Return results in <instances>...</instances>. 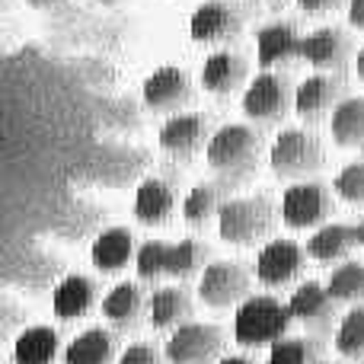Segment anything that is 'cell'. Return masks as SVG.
Here are the masks:
<instances>
[{"instance_id": "8992f818", "label": "cell", "mask_w": 364, "mask_h": 364, "mask_svg": "<svg viewBox=\"0 0 364 364\" xmlns=\"http://www.w3.org/2000/svg\"><path fill=\"white\" fill-rule=\"evenodd\" d=\"M224 348V333L211 323H186L173 329L166 339V361L170 364H218Z\"/></svg>"}, {"instance_id": "1f68e13d", "label": "cell", "mask_w": 364, "mask_h": 364, "mask_svg": "<svg viewBox=\"0 0 364 364\" xmlns=\"http://www.w3.org/2000/svg\"><path fill=\"white\" fill-rule=\"evenodd\" d=\"M320 352L316 339H282L272 346L265 364H320Z\"/></svg>"}, {"instance_id": "836d02e7", "label": "cell", "mask_w": 364, "mask_h": 364, "mask_svg": "<svg viewBox=\"0 0 364 364\" xmlns=\"http://www.w3.org/2000/svg\"><path fill=\"white\" fill-rule=\"evenodd\" d=\"M333 188L346 205H364V154L336 173Z\"/></svg>"}, {"instance_id": "ffe728a7", "label": "cell", "mask_w": 364, "mask_h": 364, "mask_svg": "<svg viewBox=\"0 0 364 364\" xmlns=\"http://www.w3.org/2000/svg\"><path fill=\"white\" fill-rule=\"evenodd\" d=\"M96 304V282L87 275H64L51 288V310L61 320H80Z\"/></svg>"}, {"instance_id": "f1b7e54d", "label": "cell", "mask_w": 364, "mask_h": 364, "mask_svg": "<svg viewBox=\"0 0 364 364\" xmlns=\"http://www.w3.org/2000/svg\"><path fill=\"white\" fill-rule=\"evenodd\" d=\"M208 256H211V250H208V243H201V240H179V243H170V262H166V275L179 278V282H186V278H192L195 272L208 269Z\"/></svg>"}, {"instance_id": "7402d4cb", "label": "cell", "mask_w": 364, "mask_h": 364, "mask_svg": "<svg viewBox=\"0 0 364 364\" xmlns=\"http://www.w3.org/2000/svg\"><path fill=\"white\" fill-rule=\"evenodd\" d=\"M61 336L51 326H26L13 339V364H55Z\"/></svg>"}, {"instance_id": "44dd1931", "label": "cell", "mask_w": 364, "mask_h": 364, "mask_svg": "<svg viewBox=\"0 0 364 364\" xmlns=\"http://www.w3.org/2000/svg\"><path fill=\"white\" fill-rule=\"evenodd\" d=\"M55 278H58V262L51 256H45V252L26 250L23 256L6 259V282L19 284L26 291H45Z\"/></svg>"}, {"instance_id": "484cf974", "label": "cell", "mask_w": 364, "mask_h": 364, "mask_svg": "<svg viewBox=\"0 0 364 364\" xmlns=\"http://www.w3.org/2000/svg\"><path fill=\"white\" fill-rule=\"evenodd\" d=\"M192 316V301L182 288H160L147 301V320L154 329H179Z\"/></svg>"}, {"instance_id": "277c9868", "label": "cell", "mask_w": 364, "mask_h": 364, "mask_svg": "<svg viewBox=\"0 0 364 364\" xmlns=\"http://www.w3.org/2000/svg\"><path fill=\"white\" fill-rule=\"evenodd\" d=\"M269 166L278 179L304 182L323 166V144L304 128H284L269 147Z\"/></svg>"}, {"instance_id": "603a6c76", "label": "cell", "mask_w": 364, "mask_h": 364, "mask_svg": "<svg viewBox=\"0 0 364 364\" xmlns=\"http://www.w3.org/2000/svg\"><path fill=\"white\" fill-rule=\"evenodd\" d=\"M358 246V230L352 224H323L307 240V256L316 262H339Z\"/></svg>"}, {"instance_id": "5b68a950", "label": "cell", "mask_w": 364, "mask_h": 364, "mask_svg": "<svg viewBox=\"0 0 364 364\" xmlns=\"http://www.w3.org/2000/svg\"><path fill=\"white\" fill-rule=\"evenodd\" d=\"M282 224H288L291 230H310V227H323L333 214V195L326 192V186L320 182H291L282 192Z\"/></svg>"}, {"instance_id": "60d3db41", "label": "cell", "mask_w": 364, "mask_h": 364, "mask_svg": "<svg viewBox=\"0 0 364 364\" xmlns=\"http://www.w3.org/2000/svg\"><path fill=\"white\" fill-rule=\"evenodd\" d=\"M355 230H358V246H364V218L355 224Z\"/></svg>"}, {"instance_id": "d6a6232c", "label": "cell", "mask_w": 364, "mask_h": 364, "mask_svg": "<svg viewBox=\"0 0 364 364\" xmlns=\"http://www.w3.org/2000/svg\"><path fill=\"white\" fill-rule=\"evenodd\" d=\"M166 262H170V243H164V240H147V243L138 246L134 269H138L141 282H157V278H164Z\"/></svg>"}, {"instance_id": "e0dca14e", "label": "cell", "mask_w": 364, "mask_h": 364, "mask_svg": "<svg viewBox=\"0 0 364 364\" xmlns=\"http://www.w3.org/2000/svg\"><path fill=\"white\" fill-rule=\"evenodd\" d=\"M288 310L297 323L310 329H323L333 323L336 316V297L326 291V284L320 282H304L294 288V294L288 297Z\"/></svg>"}, {"instance_id": "f35d334b", "label": "cell", "mask_w": 364, "mask_h": 364, "mask_svg": "<svg viewBox=\"0 0 364 364\" xmlns=\"http://www.w3.org/2000/svg\"><path fill=\"white\" fill-rule=\"evenodd\" d=\"M355 70H358V80L364 83V45L358 48V55H355Z\"/></svg>"}, {"instance_id": "d4e9b609", "label": "cell", "mask_w": 364, "mask_h": 364, "mask_svg": "<svg viewBox=\"0 0 364 364\" xmlns=\"http://www.w3.org/2000/svg\"><path fill=\"white\" fill-rule=\"evenodd\" d=\"M147 310L144 294L134 282H122L102 297V316L119 329H134L141 320V314Z\"/></svg>"}, {"instance_id": "30bf717a", "label": "cell", "mask_w": 364, "mask_h": 364, "mask_svg": "<svg viewBox=\"0 0 364 364\" xmlns=\"http://www.w3.org/2000/svg\"><path fill=\"white\" fill-rule=\"evenodd\" d=\"M211 141V125L198 112H176L160 128V147L173 160H192Z\"/></svg>"}, {"instance_id": "3957f363", "label": "cell", "mask_w": 364, "mask_h": 364, "mask_svg": "<svg viewBox=\"0 0 364 364\" xmlns=\"http://www.w3.org/2000/svg\"><path fill=\"white\" fill-rule=\"evenodd\" d=\"M275 224V208L265 195H250V198H230L224 201L218 214V233L224 243L250 246L262 240Z\"/></svg>"}, {"instance_id": "ab89813d", "label": "cell", "mask_w": 364, "mask_h": 364, "mask_svg": "<svg viewBox=\"0 0 364 364\" xmlns=\"http://www.w3.org/2000/svg\"><path fill=\"white\" fill-rule=\"evenodd\" d=\"M218 364H252V361L243 358V355H227V358H220Z\"/></svg>"}, {"instance_id": "2e32d148", "label": "cell", "mask_w": 364, "mask_h": 364, "mask_svg": "<svg viewBox=\"0 0 364 364\" xmlns=\"http://www.w3.org/2000/svg\"><path fill=\"white\" fill-rule=\"evenodd\" d=\"M246 70L250 68H246L243 55H237V51H230V48H220L205 58L198 80L211 96H230L243 87Z\"/></svg>"}, {"instance_id": "8fae6325", "label": "cell", "mask_w": 364, "mask_h": 364, "mask_svg": "<svg viewBox=\"0 0 364 364\" xmlns=\"http://www.w3.org/2000/svg\"><path fill=\"white\" fill-rule=\"evenodd\" d=\"M307 252L294 240H272L269 246H262L256 256V278L265 288H282V284L294 282L304 272Z\"/></svg>"}, {"instance_id": "83f0119b", "label": "cell", "mask_w": 364, "mask_h": 364, "mask_svg": "<svg viewBox=\"0 0 364 364\" xmlns=\"http://www.w3.org/2000/svg\"><path fill=\"white\" fill-rule=\"evenodd\" d=\"M220 208H224V201H220L218 182H198V186L186 195V201H182V218L192 227H205L208 220L218 218Z\"/></svg>"}, {"instance_id": "ac0fdd59", "label": "cell", "mask_w": 364, "mask_h": 364, "mask_svg": "<svg viewBox=\"0 0 364 364\" xmlns=\"http://www.w3.org/2000/svg\"><path fill=\"white\" fill-rule=\"evenodd\" d=\"M176 214V188L166 179L151 176L134 192V218L147 227H160Z\"/></svg>"}, {"instance_id": "4316f807", "label": "cell", "mask_w": 364, "mask_h": 364, "mask_svg": "<svg viewBox=\"0 0 364 364\" xmlns=\"http://www.w3.org/2000/svg\"><path fill=\"white\" fill-rule=\"evenodd\" d=\"M115 336L109 329H87L80 333L68 348H64V364H109L115 358Z\"/></svg>"}, {"instance_id": "cb8c5ba5", "label": "cell", "mask_w": 364, "mask_h": 364, "mask_svg": "<svg viewBox=\"0 0 364 364\" xmlns=\"http://www.w3.org/2000/svg\"><path fill=\"white\" fill-rule=\"evenodd\" d=\"M329 134L346 151H364V96H346L329 119Z\"/></svg>"}, {"instance_id": "d590c367", "label": "cell", "mask_w": 364, "mask_h": 364, "mask_svg": "<svg viewBox=\"0 0 364 364\" xmlns=\"http://www.w3.org/2000/svg\"><path fill=\"white\" fill-rule=\"evenodd\" d=\"M0 314H4V320H0V323H4V336H13V329L26 323V310L16 307V301H13V297H4Z\"/></svg>"}, {"instance_id": "52a82bcc", "label": "cell", "mask_w": 364, "mask_h": 364, "mask_svg": "<svg viewBox=\"0 0 364 364\" xmlns=\"http://www.w3.org/2000/svg\"><path fill=\"white\" fill-rule=\"evenodd\" d=\"M294 106V93H291V83L284 74L275 70H262L250 80L243 93V112L252 122H278L284 119V112Z\"/></svg>"}, {"instance_id": "d6986e66", "label": "cell", "mask_w": 364, "mask_h": 364, "mask_svg": "<svg viewBox=\"0 0 364 364\" xmlns=\"http://www.w3.org/2000/svg\"><path fill=\"white\" fill-rule=\"evenodd\" d=\"M138 256V246H134V237L128 227H109L90 246V262L102 272V275H115L122 272L132 259Z\"/></svg>"}, {"instance_id": "4fadbf2b", "label": "cell", "mask_w": 364, "mask_h": 364, "mask_svg": "<svg viewBox=\"0 0 364 364\" xmlns=\"http://www.w3.org/2000/svg\"><path fill=\"white\" fill-rule=\"evenodd\" d=\"M346 83L339 74H310L301 87L294 90V112L301 119H323L326 112H336L342 100H346Z\"/></svg>"}, {"instance_id": "f546056e", "label": "cell", "mask_w": 364, "mask_h": 364, "mask_svg": "<svg viewBox=\"0 0 364 364\" xmlns=\"http://www.w3.org/2000/svg\"><path fill=\"white\" fill-rule=\"evenodd\" d=\"M326 291L336 297V304H361V297H364V265L361 262H342L339 269L329 272Z\"/></svg>"}, {"instance_id": "6da1fadb", "label": "cell", "mask_w": 364, "mask_h": 364, "mask_svg": "<svg viewBox=\"0 0 364 364\" xmlns=\"http://www.w3.org/2000/svg\"><path fill=\"white\" fill-rule=\"evenodd\" d=\"M205 160L224 182H246L262 160V138L250 125H224L211 134Z\"/></svg>"}, {"instance_id": "b9f144b4", "label": "cell", "mask_w": 364, "mask_h": 364, "mask_svg": "<svg viewBox=\"0 0 364 364\" xmlns=\"http://www.w3.org/2000/svg\"><path fill=\"white\" fill-rule=\"evenodd\" d=\"M320 364H323V361H320Z\"/></svg>"}, {"instance_id": "7c38bea8", "label": "cell", "mask_w": 364, "mask_h": 364, "mask_svg": "<svg viewBox=\"0 0 364 364\" xmlns=\"http://www.w3.org/2000/svg\"><path fill=\"white\" fill-rule=\"evenodd\" d=\"M348 55H352V38L339 26H320L310 36H304L301 61L316 68V74H336V70H342Z\"/></svg>"}, {"instance_id": "7a4b0ae2", "label": "cell", "mask_w": 364, "mask_h": 364, "mask_svg": "<svg viewBox=\"0 0 364 364\" xmlns=\"http://www.w3.org/2000/svg\"><path fill=\"white\" fill-rule=\"evenodd\" d=\"M291 320H294V316H291L288 304L275 301V297H269V294L246 297L237 307V316H233V339L250 348L275 346V342L284 339Z\"/></svg>"}, {"instance_id": "74e56055", "label": "cell", "mask_w": 364, "mask_h": 364, "mask_svg": "<svg viewBox=\"0 0 364 364\" xmlns=\"http://www.w3.org/2000/svg\"><path fill=\"white\" fill-rule=\"evenodd\" d=\"M348 23L355 29H364V0H348Z\"/></svg>"}, {"instance_id": "9c48e42d", "label": "cell", "mask_w": 364, "mask_h": 364, "mask_svg": "<svg viewBox=\"0 0 364 364\" xmlns=\"http://www.w3.org/2000/svg\"><path fill=\"white\" fill-rule=\"evenodd\" d=\"M240 29H243V13L230 0H205L188 19V36L201 45H224L237 38Z\"/></svg>"}, {"instance_id": "8d00e7d4", "label": "cell", "mask_w": 364, "mask_h": 364, "mask_svg": "<svg viewBox=\"0 0 364 364\" xmlns=\"http://www.w3.org/2000/svg\"><path fill=\"white\" fill-rule=\"evenodd\" d=\"M297 4H301L304 13H333V10H339L346 0H297Z\"/></svg>"}, {"instance_id": "4dcf8cb0", "label": "cell", "mask_w": 364, "mask_h": 364, "mask_svg": "<svg viewBox=\"0 0 364 364\" xmlns=\"http://www.w3.org/2000/svg\"><path fill=\"white\" fill-rule=\"evenodd\" d=\"M336 352L342 358L364 361V304L352 307L336 329Z\"/></svg>"}, {"instance_id": "9a60e30c", "label": "cell", "mask_w": 364, "mask_h": 364, "mask_svg": "<svg viewBox=\"0 0 364 364\" xmlns=\"http://www.w3.org/2000/svg\"><path fill=\"white\" fill-rule=\"evenodd\" d=\"M141 93H144V102L151 109H157V112H173V109L186 106V102L192 100V80H188V74L182 68H176V64H164V68H157L144 80Z\"/></svg>"}, {"instance_id": "7bdbcfd3", "label": "cell", "mask_w": 364, "mask_h": 364, "mask_svg": "<svg viewBox=\"0 0 364 364\" xmlns=\"http://www.w3.org/2000/svg\"><path fill=\"white\" fill-rule=\"evenodd\" d=\"M361 364H364V361H361Z\"/></svg>"}, {"instance_id": "ba28073f", "label": "cell", "mask_w": 364, "mask_h": 364, "mask_svg": "<svg viewBox=\"0 0 364 364\" xmlns=\"http://www.w3.org/2000/svg\"><path fill=\"white\" fill-rule=\"evenodd\" d=\"M250 294V275L237 262H211L198 278V297L205 307H240Z\"/></svg>"}, {"instance_id": "e575fe53", "label": "cell", "mask_w": 364, "mask_h": 364, "mask_svg": "<svg viewBox=\"0 0 364 364\" xmlns=\"http://www.w3.org/2000/svg\"><path fill=\"white\" fill-rule=\"evenodd\" d=\"M119 364H164V355L151 342H134L119 355Z\"/></svg>"}, {"instance_id": "5bb4252c", "label": "cell", "mask_w": 364, "mask_h": 364, "mask_svg": "<svg viewBox=\"0 0 364 364\" xmlns=\"http://www.w3.org/2000/svg\"><path fill=\"white\" fill-rule=\"evenodd\" d=\"M304 48V36H297L294 23H269L256 32V61L259 68H282V64H291L301 58Z\"/></svg>"}]
</instances>
